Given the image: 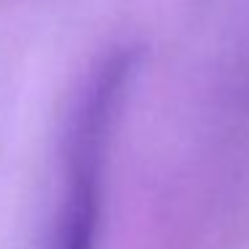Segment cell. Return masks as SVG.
Returning a JSON list of instances; mask_svg holds the SVG:
<instances>
[{
    "mask_svg": "<svg viewBox=\"0 0 249 249\" xmlns=\"http://www.w3.org/2000/svg\"><path fill=\"white\" fill-rule=\"evenodd\" d=\"M131 67V56L110 54L78 97L65 145V193L46 249H94L105 153Z\"/></svg>",
    "mask_w": 249,
    "mask_h": 249,
    "instance_id": "1",
    "label": "cell"
}]
</instances>
